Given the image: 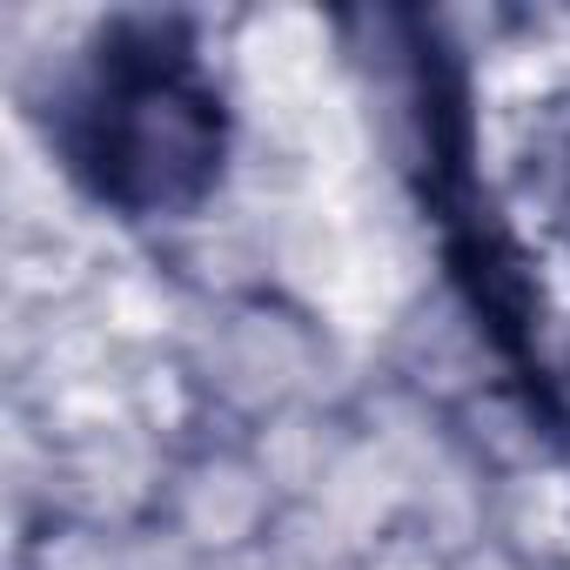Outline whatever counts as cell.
Here are the masks:
<instances>
[{
	"label": "cell",
	"instance_id": "6da1fadb",
	"mask_svg": "<svg viewBox=\"0 0 570 570\" xmlns=\"http://www.w3.org/2000/svg\"><path fill=\"white\" fill-rule=\"evenodd\" d=\"M61 141L101 202L128 215H175L202 202L222 168V95L181 28L135 21L101 35L88 55Z\"/></svg>",
	"mask_w": 570,
	"mask_h": 570
}]
</instances>
